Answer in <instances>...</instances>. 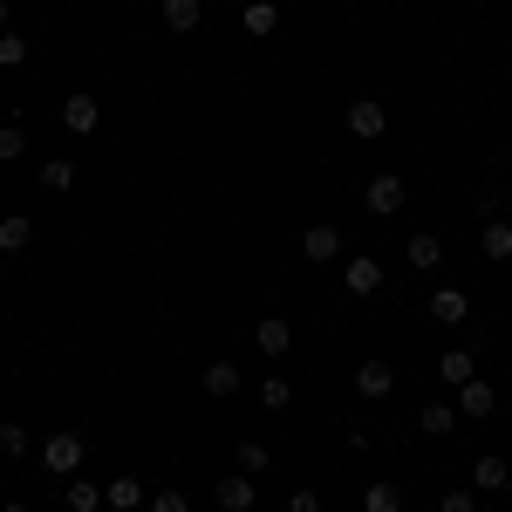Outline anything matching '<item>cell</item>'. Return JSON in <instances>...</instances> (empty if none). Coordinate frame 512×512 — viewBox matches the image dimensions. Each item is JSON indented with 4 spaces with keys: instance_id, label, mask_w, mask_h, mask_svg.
<instances>
[{
    "instance_id": "cell-13",
    "label": "cell",
    "mask_w": 512,
    "mask_h": 512,
    "mask_svg": "<svg viewBox=\"0 0 512 512\" xmlns=\"http://www.w3.org/2000/svg\"><path fill=\"white\" fill-rule=\"evenodd\" d=\"M103 506L110 512H137L144 506V478H110V485H103Z\"/></svg>"
},
{
    "instance_id": "cell-22",
    "label": "cell",
    "mask_w": 512,
    "mask_h": 512,
    "mask_svg": "<svg viewBox=\"0 0 512 512\" xmlns=\"http://www.w3.org/2000/svg\"><path fill=\"white\" fill-rule=\"evenodd\" d=\"M28 239H35V226H28L21 212H7V219H0V253H28Z\"/></svg>"
},
{
    "instance_id": "cell-34",
    "label": "cell",
    "mask_w": 512,
    "mask_h": 512,
    "mask_svg": "<svg viewBox=\"0 0 512 512\" xmlns=\"http://www.w3.org/2000/svg\"><path fill=\"white\" fill-rule=\"evenodd\" d=\"M0 512H28V506H0Z\"/></svg>"
},
{
    "instance_id": "cell-3",
    "label": "cell",
    "mask_w": 512,
    "mask_h": 512,
    "mask_svg": "<svg viewBox=\"0 0 512 512\" xmlns=\"http://www.w3.org/2000/svg\"><path fill=\"white\" fill-rule=\"evenodd\" d=\"M383 103H376V96H355L349 103V137H362V144H376V137H383Z\"/></svg>"
},
{
    "instance_id": "cell-20",
    "label": "cell",
    "mask_w": 512,
    "mask_h": 512,
    "mask_svg": "<svg viewBox=\"0 0 512 512\" xmlns=\"http://www.w3.org/2000/svg\"><path fill=\"white\" fill-rule=\"evenodd\" d=\"M478 246H485V260H512V219H492L478 233Z\"/></svg>"
},
{
    "instance_id": "cell-4",
    "label": "cell",
    "mask_w": 512,
    "mask_h": 512,
    "mask_svg": "<svg viewBox=\"0 0 512 512\" xmlns=\"http://www.w3.org/2000/svg\"><path fill=\"white\" fill-rule=\"evenodd\" d=\"M362 205H369L376 219H390L396 205H403V178H396V171H376V178H369V192H362Z\"/></svg>"
},
{
    "instance_id": "cell-8",
    "label": "cell",
    "mask_w": 512,
    "mask_h": 512,
    "mask_svg": "<svg viewBox=\"0 0 512 512\" xmlns=\"http://www.w3.org/2000/svg\"><path fill=\"white\" fill-rule=\"evenodd\" d=\"M465 315H472V301H465V287H437V294H431V321H444V328H458Z\"/></svg>"
},
{
    "instance_id": "cell-32",
    "label": "cell",
    "mask_w": 512,
    "mask_h": 512,
    "mask_svg": "<svg viewBox=\"0 0 512 512\" xmlns=\"http://www.w3.org/2000/svg\"><path fill=\"white\" fill-rule=\"evenodd\" d=\"M287 512H321V492H308V485H294V492H287Z\"/></svg>"
},
{
    "instance_id": "cell-19",
    "label": "cell",
    "mask_w": 512,
    "mask_h": 512,
    "mask_svg": "<svg viewBox=\"0 0 512 512\" xmlns=\"http://www.w3.org/2000/svg\"><path fill=\"white\" fill-rule=\"evenodd\" d=\"M376 287H383V260H349V294H362V301H369Z\"/></svg>"
},
{
    "instance_id": "cell-28",
    "label": "cell",
    "mask_w": 512,
    "mask_h": 512,
    "mask_svg": "<svg viewBox=\"0 0 512 512\" xmlns=\"http://www.w3.org/2000/svg\"><path fill=\"white\" fill-rule=\"evenodd\" d=\"M239 472H267V444L260 437H239Z\"/></svg>"
},
{
    "instance_id": "cell-21",
    "label": "cell",
    "mask_w": 512,
    "mask_h": 512,
    "mask_svg": "<svg viewBox=\"0 0 512 512\" xmlns=\"http://www.w3.org/2000/svg\"><path fill=\"white\" fill-rule=\"evenodd\" d=\"M274 28H280V7H274V0H253V7H246V35L267 41Z\"/></svg>"
},
{
    "instance_id": "cell-9",
    "label": "cell",
    "mask_w": 512,
    "mask_h": 512,
    "mask_svg": "<svg viewBox=\"0 0 512 512\" xmlns=\"http://www.w3.org/2000/svg\"><path fill=\"white\" fill-rule=\"evenodd\" d=\"M301 260H342V233L335 226H308L301 233Z\"/></svg>"
},
{
    "instance_id": "cell-12",
    "label": "cell",
    "mask_w": 512,
    "mask_h": 512,
    "mask_svg": "<svg viewBox=\"0 0 512 512\" xmlns=\"http://www.w3.org/2000/svg\"><path fill=\"white\" fill-rule=\"evenodd\" d=\"M403 267H417V274L444 267V246H437V233H417V239H410V246H403Z\"/></svg>"
},
{
    "instance_id": "cell-17",
    "label": "cell",
    "mask_w": 512,
    "mask_h": 512,
    "mask_svg": "<svg viewBox=\"0 0 512 512\" xmlns=\"http://www.w3.org/2000/svg\"><path fill=\"white\" fill-rule=\"evenodd\" d=\"M62 506H69V512H103V485H89V478H69V485H62Z\"/></svg>"
},
{
    "instance_id": "cell-35",
    "label": "cell",
    "mask_w": 512,
    "mask_h": 512,
    "mask_svg": "<svg viewBox=\"0 0 512 512\" xmlns=\"http://www.w3.org/2000/svg\"><path fill=\"white\" fill-rule=\"evenodd\" d=\"M506 492H512V478H506Z\"/></svg>"
},
{
    "instance_id": "cell-5",
    "label": "cell",
    "mask_w": 512,
    "mask_h": 512,
    "mask_svg": "<svg viewBox=\"0 0 512 512\" xmlns=\"http://www.w3.org/2000/svg\"><path fill=\"white\" fill-rule=\"evenodd\" d=\"M492 410H499V390H492V383H485V376H472V383H465V390H458V417H492Z\"/></svg>"
},
{
    "instance_id": "cell-16",
    "label": "cell",
    "mask_w": 512,
    "mask_h": 512,
    "mask_svg": "<svg viewBox=\"0 0 512 512\" xmlns=\"http://www.w3.org/2000/svg\"><path fill=\"white\" fill-rule=\"evenodd\" d=\"M417 431L424 437H451L458 431V410H451V403H424V410H417Z\"/></svg>"
},
{
    "instance_id": "cell-26",
    "label": "cell",
    "mask_w": 512,
    "mask_h": 512,
    "mask_svg": "<svg viewBox=\"0 0 512 512\" xmlns=\"http://www.w3.org/2000/svg\"><path fill=\"white\" fill-rule=\"evenodd\" d=\"M28 62V41H21V28H7L0 35V69H21Z\"/></svg>"
},
{
    "instance_id": "cell-23",
    "label": "cell",
    "mask_w": 512,
    "mask_h": 512,
    "mask_svg": "<svg viewBox=\"0 0 512 512\" xmlns=\"http://www.w3.org/2000/svg\"><path fill=\"white\" fill-rule=\"evenodd\" d=\"M362 512H403V492H396L390 478H376V485L362 492Z\"/></svg>"
},
{
    "instance_id": "cell-14",
    "label": "cell",
    "mask_w": 512,
    "mask_h": 512,
    "mask_svg": "<svg viewBox=\"0 0 512 512\" xmlns=\"http://www.w3.org/2000/svg\"><path fill=\"white\" fill-rule=\"evenodd\" d=\"M506 478H512V465H506V458H492V451H485V458L472 465V492H506Z\"/></svg>"
},
{
    "instance_id": "cell-25",
    "label": "cell",
    "mask_w": 512,
    "mask_h": 512,
    "mask_svg": "<svg viewBox=\"0 0 512 512\" xmlns=\"http://www.w3.org/2000/svg\"><path fill=\"white\" fill-rule=\"evenodd\" d=\"M260 403H267V410H287V403H294V383H287V376H267V383H260Z\"/></svg>"
},
{
    "instance_id": "cell-15",
    "label": "cell",
    "mask_w": 512,
    "mask_h": 512,
    "mask_svg": "<svg viewBox=\"0 0 512 512\" xmlns=\"http://www.w3.org/2000/svg\"><path fill=\"white\" fill-rule=\"evenodd\" d=\"M437 376H444L451 390H465V383H472V376H478V362H472V355H465V349H444V355H437Z\"/></svg>"
},
{
    "instance_id": "cell-29",
    "label": "cell",
    "mask_w": 512,
    "mask_h": 512,
    "mask_svg": "<svg viewBox=\"0 0 512 512\" xmlns=\"http://www.w3.org/2000/svg\"><path fill=\"white\" fill-rule=\"evenodd\" d=\"M437 512H478V492H472V485H458V492L437 499Z\"/></svg>"
},
{
    "instance_id": "cell-18",
    "label": "cell",
    "mask_w": 512,
    "mask_h": 512,
    "mask_svg": "<svg viewBox=\"0 0 512 512\" xmlns=\"http://www.w3.org/2000/svg\"><path fill=\"white\" fill-rule=\"evenodd\" d=\"M198 383H205V396H219V403H226V396L239 390V369H233V362H205V376H198Z\"/></svg>"
},
{
    "instance_id": "cell-30",
    "label": "cell",
    "mask_w": 512,
    "mask_h": 512,
    "mask_svg": "<svg viewBox=\"0 0 512 512\" xmlns=\"http://www.w3.org/2000/svg\"><path fill=\"white\" fill-rule=\"evenodd\" d=\"M151 512H192V499H185V485H164L158 499H151Z\"/></svg>"
},
{
    "instance_id": "cell-24",
    "label": "cell",
    "mask_w": 512,
    "mask_h": 512,
    "mask_svg": "<svg viewBox=\"0 0 512 512\" xmlns=\"http://www.w3.org/2000/svg\"><path fill=\"white\" fill-rule=\"evenodd\" d=\"M41 192H76V164L48 158V164H41Z\"/></svg>"
},
{
    "instance_id": "cell-6",
    "label": "cell",
    "mask_w": 512,
    "mask_h": 512,
    "mask_svg": "<svg viewBox=\"0 0 512 512\" xmlns=\"http://www.w3.org/2000/svg\"><path fill=\"white\" fill-rule=\"evenodd\" d=\"M390 390H396V369H390V362H362V369H355V396L383 403Z\"/></svg>"
},
{
    "instance_id": "cell-1",
    "label": "cell",
    "mask_w": 512,
    "mask_h": 512,
    "mask_svg": "<svg viewBox=\"0 0 512 512\" xmlns=\"http://www.w3.org/2000/svg\"><path fill=\"white\" fill-rule=\"evenodd\" d=\"M41 465H48L55 478H69L82 465V431H48L41 437Z\"/></svg>"
},
{
    "instance_id": "cell-31",
    "label": "cell",
    "mask_w": 512,
    "mask_h": 512,
    "mask_svg": "<svg viewBox=\"0 0 512 512\" xmlns=\"http://www.w3.org/2000/svg\"><path fill=\"white\" fill-rule=\"evenodd\" d=\"M21 151H28V137H21L14 123H0V164H14V158H21Z\"/></svg>"
},
{
    "instance_id": "cell-10",
    "label": "cell",
    "mask_w": 512,
    "mask_h": 512,
    "mask_svg": "<svg viewBox=\"0 0 512 512\" xmlns=\"http://www.w3.org/2000/svg\"><path fill=\"white\" fill-rule=\"evenodd\" d=\"M212 499H219V512H253V478H219L212 485Z\"/></svg>"
},
{
    "instance_id": "cell-11",
    "label": "cell",
    "mask_w": 512,
    "mask_h": 512,
    "mask_svg": "<svg viewBox=\"0 0 512 512\" xmlns=\"http://www.w3.org/2000/svg\"><path fill=\"white\" fill-rule=\"evenodd\" d=\"M158 14H164V28H171V35H192L198 21H205V0H164Z\"/></svg>"
},
{
    "instance_id": "cell-7",
    "label": "cell",
    "mask_w": 512,
    "mask_h": 512,
    "mask_svg": "<svg viewBox=\"0 0 512 512\" xmlns=\"http://www.w3.org/2000/svg\"><path fill=\"white\" fill-rule=\"evenodd\" d=\"M253 342H260V355H287V349H294V321H287V315H267L260 328H253Z\"/></svg>"
},
{
    "instance_id": "cell-33",
    "label": "cell",
    "mask_w": 512,
    "mask_h": 512,
    "mask_svg": "<svg viewBox=\"0 0 512 512\" xmlns=\"http://www.w3.org/2000/svg\"><path fill=\"white\" fill-rule=\"evenodd\" d=\"M0 35H7V0H0Z\"/></svg>"
},
{
    "instance_id": "cell-2",
    "label": "cell",
    "mask_w": 512,
    "mask_h": 512,
    "mask_svg": "<svg viewBox=\"0 0 512 512\" xmlns=\"http://www.w3.org/2000/svg\"><path fill=\"white\" fill-rule=\"evenodd\" d=\"M96 123H103V103H96V96H62V130H69V137H96Z\"/></svg>"
},
{
    "instance_id": "cell-27",
    "label": "cell",
    "mask_w": 512,
    "mask_h": 512,
    "mask_svg": "<svg viewBox=\"0 0 512 512\" xmlns=\"http://www.w3.org/2000/svg\"><path fill=\"white\" fill-rule=\"evenodd\" d=\"M28 444H35V437L21 431V424H0V458H28Z\"/></svg>"
}]
</instances>
